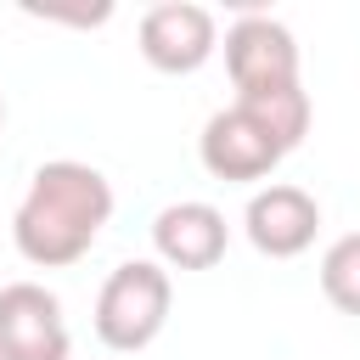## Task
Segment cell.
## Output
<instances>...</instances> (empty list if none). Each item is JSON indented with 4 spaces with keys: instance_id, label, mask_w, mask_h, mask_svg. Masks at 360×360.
Segmentation results:
<instances>
[{
    "instance_id": "obj_1",
    "label": "cell",
    "mask_w": 360,
    "mask_h": 360,
    "mask_svg": "<svg viewBox=\"0 0 360 360\" xmlns=\"http://www.w3.org/2000/svg\"><path fill=\"white\" fill-rule=\"evenodd\" d=\"M112 219V186L101 169L79 163V158H56V163H39L17 214H11V242L28 264L39 270H62V264H79L101 225Z\"/></svg>"
},
{
    "instance_id": "obj_2",
    "label": "cell",
    "mask_w": 360,
    "mask_h": 360,
    "mask_svg": "<svg viewBox=\"0 0 360 360\" xmlns=\"http://www.w3.org/2000/svg\"><path fill=\"white\" fill-rule=\"evenodd\" d=\"M169 304H174L169 270L158 259H124L96 292V338L118 354H135L169 326Z\"/></svg>"
},
{
    "instance_id": "obj_3",
    "label": "cell",
    "mask_w": 360,
    "mask_h": 360,
    "mask_svg": "<svg viewBox=\"0 0 360 360\" xmlns=\"http://www.w3.org/2000/svg\"><path fill=\"white\" fill-rule=\"evenodd\" d=\"M225 68L236 96H259V90H287L298 84V45L287 34V22L248 11L225 28Z\"/></svg>"
},
{
    "instance_id": "obj_4",
    "label": "cell",
    "mask_w": 360,
    "mask_h": 360,
    "mask_svg": "<svg viewBox=\"0 0 360 360\" xmlns=\"http://www.w3.org/2000/svg\"><path fill=\"white\" fill-rule=\"evenodd\" d=\"M197 158H202V169L214 174V180H264L281 158H287V146L248 112V107H219L208 124H202V135H197Z\"/></svg>"
},
{
    "instance_id": "obj_5",
    "label": "cell",
    "mask_w": 360,
    "mask_h": 360,
    "mask_svg": "<svg viewBox=\"0 0 360 360\" xmlns=\"http://www.w3.org/2000/svg\"><path fill=\"white\" fill-rule=\"evenodd\" d=\"M219 45L214 11L191 6V0H163L141 17V56L158 73H197Z\"/></svg>"
},
{
    "instance_id": "obj_6",
    "label": "cell",
    "mask_w": 360,
    "mask_h": 360,
    "mask_svg": "<svg viewBox=\"0 0 360 360\" xmlns=\"http://www.w3.org/2000/svg\"><path fill=\"white\" fill-rule=\"evenodd\" d=\"M242 231H248V242H253L264 259H298V253L315 242V231H321V202H315L304 186L276 180V186H264V191L248 197Z\"/></svg>"
},
{
    "instance_id": "obj_7",
    "label": "cell",
    "mask_w": 360,
    "mask_h": 360,
    "mask_svg": "<svg viewBox=\"0 0 360 360\" xmlns=\"http://www.w3.org/2000/svg\"><path fill=\"white\" fill-rule=\"evenodd\" d=\"M0 349H11L17 360H68L73 338L56 292H45L39 281L0 287Z\"/></svg>"
},
{
    "instance_id": "obj_8",
    "label": "cell",
    "mask_w": 360,
    "mask_h": 360,
    "mask_svg": "<svg viewBox=\"0 0 360 360\" xmlns=\"http://www.w3.org/2000/svg\"><path fill=\"white\" fill-rule=\"evenodd\" d=\"M225 214L214 202H169L158 219H152V248H158V264L163 270H214L225 259Z\"/></svg>"
},
{
    "instance_id": "obj_9",
    "label": "cell",
    "mask_w": 360,
    "mask_h": 360,
    "mask_svg": "<svg viewBox=\"0 0 360 360\" xmlns=\"http://www.w3.org/2000/svg\"><path fill=\"white\" fill-rule=\"evenodd\" d=\"M236 107H248L287 152L309 135V96H304V84H287V90H259V96H236Z\"/></svg>"
},
{
    "instance_id": "obj_10",
    "label": "cell",
    "mask_w": 360,
    "mask_h": 360,
    "mask_svg": "<svg viewBox=\"0 0 360 360\" xmlns=\"http://www.w3.org/2000/svg\"><path fill=\"white\" fill-rule=\"evenodd\" d=\"M321 292H326L332 309L360 315V231L338 236V242L321 253Z\"/></svg>"
},
{
    "instance_id": "obj_11",
    "label": "cell",
    "mask_w": 360,
    "mask_h": 360,
    "mask_svg": "<svg viewBox=\"0 0 360 360\" xmlns=\"http://www.w3.org/2000/svg\"><path fill=\"white\" fill-rule=\"evenodd\" d=\"M22 11H28V17H45V22H84V28H90V22H107V17H112V6H90V11H62V6H34V0H28Z\"/></svg>"
},
{
    "instance_id": "obj_12",
    "label": "cell",
    "mask_w": 360,
    "mask_h": 360,
    "mask_svg": "<svg viewBox=\"0 0 360 360\" xmlns=\"http://www.w3.org/2000/svg\"><path fill=\"white\" fill-rule=\"evenodd\" d=\"M0 360H17V354H11V349H0Z\"/></svg>"
},
{
    "instance_id": "obj_13",
    "label": "cell",
    "mask_w": 360,
    "mask_h": 360,
    "mask_svg": "<svg viewBox=\"0 0 360 360\" xmlns=\"http://www.w3.org/2000/svg\"><path fill=\"white\" fill-rule=\"evenodd\" d=\"M0 124H6V96H0Z\"/></svg>"
}]
</instances>
